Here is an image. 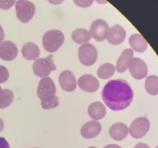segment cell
<instances>
[{
  "instance_id": "obj_1",
  "label": "cell",
  "mask_w": 158,
  "mask_h": 148,
  "mask_svg": "<svg viewBox=\"0 0 158 148\" xmlns=\"http://www.w3.org/2000/svg\"><path fill=\"white\" fill-rule=\"evenodd\" d=\"M102 100L112 110H123L132 103L134 91L126 80L121 79L110 80L102 90Z\"/></svg>"
},
{
  "instance_id": "obj_2",
  "label": "cell",
  "mask_w": 158,
  "mask_h": 148,
  "mask_svg": "<svg viewBox=\"0 0 158 148\" xmlns=\"http://www.w3.org/2000/svg\"><path fill=\"white\" fill-rule=\"evenodd\" d=\"M64 43V35L58 29L49 30L43 35V45L47 52H55Z\"/></svg>"
},
{
  "instance_id": "obj_3",
  "label": "cell",
  "mask_w": 158,
  "mask_h": 148,
  "mask_svg": "<svg viewBox=\"0 0 158 148\" xmlns=\"http://www.w3.org/2000/svg\"><path fill=\"white\" fill-rule=\"evenodd\" d=\"M56 69V66L54 64L52 55H49L46 58L37 59L32 65V70L34 74L40 78L48 77L50 72Z\"/></svg>"
},
{
  "instance_id": "obj_4",
  "label": "cell",
  "mask_w": 158,
  "mask_h": 148,
  "mask_svg": "<svg viewBox=\"0 0 158 148\" xmlns=\"http://www.w3.org/2000/svg\"><path fill=\"white\" fill-rule=\"evenodd\" d=\"M16 16L21 23H27L34 16L35 6L29 0H17L15 2Z\"/></svg>"
},
{
  "instance_id": "obj_5",
  "label": "cell",
  "mask_w": 158,
  "mask_h": 148,
  "mask_svg": "<svg viewBox=\"0 0 158 148\" xmlns=\"http://www.w3.org/2000/svg\"><path fill=\"white\" fill-rule=\"evenodd\" d=\"M98 56L97 50L91 43H84L80 46L78 50L80 62L86 66H90L96 63Z\"/></svg>"
},
{
  "instance_id": "obj_6",
  "label": "cell",
  "mask_w": 158,
  "mask_h": 148,
  "mask_svg": "<svg viewBox=\"0 0 158 148\" xmlns=\"http://www.w3.org/2000/svg\"><path fill=\"white\" fill-rule=\"evenodd\" d=\"M150 121L146 117H138L135 119L129 128V133L132 137L140 139L144 137L150 130Z\"/></svg>"
},
{
  "instance_id": "obj_7",
  "label": "cell",
  "mask_w": 158,
  "mask_h": 148,
  "mask_svg": "<svg viewBox=\"0 0 158 148\" xmlns=\"http://www.w3.org/2000/svg\"><path fill=\"white\" fill-rule=\"evenodd\" d=\"M110 27L107 23L103 19L95 20L89 28L91 37L98 42H103L106 39Z\"/></svg>"
},
{
  "instance_id": "obj_8",
  "label": "cell",
  "mask_w": 158,
  "mask_h": 148,
  "mask_svg": "<svg viewBox=\"0 0 158 148\" xmlns=\"http://www.w3.org/2000/svg\"><path fill=\"white\" fill-rule=\"evenodd\" d=\"M128 69L131 76L136 80H142L148 75V66L146 63L140 58H133Z\"/></svg>"
},
{
  "instance_id": "obj_9",
  "label": "cell",
  "mask_w": 158,
  "mask_h": 148,
  "mask_svg": "<svg viewBox=\"0 0 158 148\" xmlns=\"http://www.w3.org/2000/svg\"><path fill=\"white\" fill-rule=\"evenodd\" d=\"M56 92V87L52 79L48 76L40 80L37 89V96L40 100L55 95Z\"/></svg>"
},
{
  "instance_id": "obj_10",
  "label": "cell",
  "mask_w": 158,
  "mask_h": 148,
  "mask_svg": "<svg viewBox=\"0 0 158 148\" xmlns=\"http://www.w3.org/2000/svg\"><path fill=\"white\" fill-rule=\"evenodd\" d=\"M77 84L82 90L87 92H95L100 87L99 80L90 74H85L80 76Z\"/></svg>"
},
{
  "instance_id": "obj_11",
  "label": "cell",
  "mask_w": 158,
  "mask_h": 148,
  "mask_svg": "<svg viewBox=\"0 0 158 148\" xmlns=\"http://www.w3.org/2000/svg\"><path fill=\"white\" fill-rule=\"evenodd\" d=\"M59 83L62 89L66 92H73L77 88V82L75 76L69 70H64L60 74Z\"/></svg>"
},
{
  "instance_id": "obj_12",
  "label": "cell",
  "mask_w": 158,
  "mask_h": 148,
  "mask_svg": "<svg viewBox=\"0 0 158 148\" xmlns=\"http://www.w3.org/2000/svg\"><path fill=\"white\" fill-rule=\"evenodd\" d=\"M18 55V48L12 42L6 40L0 43V59L5 61H12Z\"/></svg>"
},
{
  "instance_id": "obj_13",
  "label": "cell",
  "mask_w": 158,
  "mask_h": 148,
  "mask_svg": "<svg viewBox=\"0 0 158 148\" xmlns=\"http://www.w3.org/2000/svg\"><path fill=\"white\" fill-rule=\"evenodd\" d=\"M126 38V31L120 25H114L108 30L106 39L112 45H120Z\"/></svg>"
},
{
  "instance_id": "obj_14",
  "label": "cell",
  "mask_w": 158,
  "mask_h": 148,
  "mask_svg": "<svg viewBox=\"0 0 158 148\" xmlns=\"http://www.w3.org/2000/svg\"><path fill=\"white\" fill-rule=\"evenodd\" d=\"M102 130L101 124L97 120H91L85 123L81 128V135L84 138L92 139L97 137Z\"/></svg>"
},
{
  "instance_id": "obj_15",
  "label": "cell",
  "mask_w": 158,
  "mask_h": 148,
  "mask_svg": "<svg viewBox=\"0 0 158 148\" xmlns=\"http://www.w3.org/2000/svg\"><path fill=\"white\" fill-rule=\"evenodd\" d=\"M133 58H134V51L131 49H125L117 60L115 67L116 70L120 73L126 72Z\"/></svg>"
},
{
  "instance_id": "obj_16",
  "label": "cell",
  "mask_w": 158,
  "mask_h": 148,
  "mask_svg": "<svg viewBox=\"0 0 158 148\" xmlns=\"http://www.w3.org/2000/svg\"><path fill=\"white\" fill-rule=\"evenodd\" d=\"M110 136L117 141H121L124 140L128 135L129 133V128L126 124L123 123H114L110 128Z\"/></svg>"
},
{
  "instance_id": "obj_17",
  "label": "cell",
  "mask_w": 158,
  "mask_h": 148,
  "mask_svg": "<svg viewBox=\"0 0 158 148\" xmlns=\"http://www.w3.org/2000/svg\"><path fill=\"white\" fill-rule=\"evenodd\" d=\"M106 113V106L101 102H94L88 107V114L94 120H102Z\"/></svg>"
},
{
  "instance_id": "obj_18",
  "label": "cell",
  "mask_w": 158,
  "mask_h": 148,
  "mask_svg": "<svg viewBox=\"0 0 158 148\" xmlns=\"http://www.w3.org/2000/svg\"><path fill=\"white\" fill-rule=\"evenodd\" d=\"M129 43L132 50L137 52H143L148 49V42L140 34H133L129 38Z\"/></svg>"
},
{
  "instance_id": "obj_19",
  "label": "cell",
  "mask_w": 158,
  "mask_h": 148,
  "mask_svg": "<svg viewBox=\"0 0 158 148\" xmlns=\"http://www.w3.org/2000/svg\"><path fill=\"white\" fill-rule=\"evenodd\" d=\"M23 56L27 60H36L40 56V48L33 43H26L22 47Z\"/></svg>"
},
{
  "instance_id": "obj_20",
  "label": "cell",
  "mask_w": 158,
  "mask_h": 148,
  "mask_svg": "<svg viewBox=\"0 0 158 148\" xmlns=\"http://www.w3.org/2000/svg\"><path fill=\"white\" fill-rule=\"evenodd\" d=\"M71 37H72L73 41H74L77 44L87 43L92 38L90 33H89V31L85 29H82V28L75 29L72 32Z\"/></svg>"
},
{
  "instance_id": "obj_21",
  "label": "cell",
  "mask_w": 158,
  "mask_h": 148,
  "mask_svg": "<svg viewBox=\"0 0 158 148\" xmlns=\"http://www.w3.org/2000/svg\"><path fill=\"white\" fill-rule=\"evenodd\" d=\"M116 68L112 63H106L101 65L97 70V76L103 80H108L114 76Z\"/></svg>"
},
{
  "instance_id": "obj_22",
  "label": "cell",
  "mask_w": 158,
  "mask_h": 148,
  "mask_svg": "<svg viewBox=\"0 0 158 148\" xmlns=\"http://www.w3.org/2000/svg\"><path fill=\"white\" fill-rule=\"evenodd\" d=\"M14 94L10 89H0V109H4L12 104Z\"/></svg>"
},
{
  "instance_id": "obj_23",
  "label": "cell",
  "mask_w": 158,
  "mask_h": 148,
  "mask_svg": "<svg viewBox=\"0 0 158 148\" xmlns=\"http://www.w3.org/2000/svg\"><path fill=\"white\" fill-rule=\"evenodd\" d=\"M145 89L147 92L153 96L158 94V76H150L145 81Z\"/></svg>"
},
{
  "instance_id": "obj_24",
  "label": "cell",
  "mask_w": 158,
  "mask_h": 148,
  "mask_svg": "<svg viewBox=\"0 0 158 148\" xmlns=\"http://www.w3.org/2000/svg\"><path fill=\"white\" fill-rule=\"evenodd\" d=\"M60 104L59 97L56 95L50 96L41 100V106L44 109H51L57 107Z\"/></svg>"
},
{
  "instance_id": "obj_25",
  "label": "cell",
  "mask_w": 158,
  "mask_h": 148,
  "mask_svg": "<svg viewBox=\"0 0 158 148\" xmlns=\"http://www.w3.org/2000/svg\"><path fill=\"white\" fill-rule=\"evenodd\" d=\"M9 77V72L7 68L0 65V83H6Z\"/></svg>"
},
{
  "instance_id": "obj_26",
  "label": "cell",
  "mask_w": 158,
  "mask_h": 148,
  "mask_svg": "<svg viewBox=\"0 0 158 148\" xmlns=\"http://www.w3.org/2000/svg\"><path fill=\"white\" fill-rule=\"evenodd\" d=\"M15 3V0H0V9L8 10Z\"/></svg>"
},
{
  "instance_id": "obj_27",
  "label": "cell",
  "mask_w": 158,
  "mask_h": 148,
  "mask_svg": "<svg viewBox=\"0 0 158 148\" xmlns=\"http://www.w3.org/2000/svg\"><path fill=\"white\" fill-rule=\"evenodd\" d=\"M73 2L79 7L87 8L93 4L94 0H73Z\"/></svg>"
},
{
  "instance_id": "obj_28",
  "label": "cell",
  "mask_w": 158,
  "mask_h": 148,
  "mask_svg": "<svg viewBox=\"0 0 158 148\" xmlns=\"http://www.w3.org/2000/svg\"><path fill=\"white\" fill-rule=\"evenodd\" d=\"M0 148H10L9 142L4 137H0Z\"/></svg>"
},
{
  "instance_id": "obj_29",
  "label": "cell",
  "mask_w": 158,
  "mask_h": 148,
  "mask_svg": "<svg viewBox=\"0 0 158 148\" xmlns=\"http://www.w3.org/2000/svg\"><path fill=\"white\" fill-rule=\"evenodd\" d=\"M134 148H151L148 145H147L146 143H139L134 146Z\"/></svg>"
},
{
  "instance_id": "obj_30",
  "label": "cell",
  "mask_w": 158,
  "mask_h": 148,
  "mask_svg": "<svg viewBox=\"0 0 158 148\" xmlns=\"http://www.w3.org/2000/svg\"><path fill=\"white\" fill-rule=\"evenodd\" d=\"M49 3L52 5H60L64 2V0H48Z\"/></svg>"
},
{
  "instance_id": "obj_31",
  "label": "cell",
  "mask_w": 158,
  "mask_h": 148,
  "mask_svg": "<svg viewBox=\"0 0 158 148\" xmlns=\"http://www.w3.org/2000/svg\"><path fill=\"white\" fill-rule=\"evenodd\" d=\"M4 37H5L4 31H3V29H2V26L0 25V43L3 41V39H4Z\"/></svg>"
},
{
  "instance_id": "obj_32",
  "label": "cell",
  "mask_w": 158,
  "mask_h": 148,
  "mask_svg": "<svg viewBox=\"0 0 158 148\" xmlns=\"http://www.w3.org/2000/svg\"><path fill=\"white\" fill-rule=\"evenodd\" d=\"M103 148H122V147L117 144H109V145H106V146H104Z\"/></svg>"
},
{
  "instance_id": "obj_33",
  "label": "cell",
  "mask_w": 158,
  "mask_h": 148,
  "mask_svg": "<svg viewBox=\"0 0 158 148\" xmlns=\"http://www.w3.org/2000/svg\"><path fill=\"white\" fill-rule=\"evenodd\" d=\"M3 129H4V122L0 118V132H2Z\"/></svg>"
},
{
  "instance_id": "obj_34",
  "label": "cell",
  "mask_w": 158,
  "mask_h": 148,
  "mask_svg": "<svg viewBox=\"0 0 158 148\" xmlns=\"http://www.w3.org/2000/svg\"><path fill=\"white\" fill-rule=\"evenodd\" d=\"M88 148H97V147H95V146H89V147Z\"/></svg>"
},
{
  "instance_id": "obj_35",
  "label": "cell",
  "mask_w": 158,
  "mask_h": 148,
  "mask_svg": "<svg viewBox=\"0 0 158 148\" xmlns=\"http://www.w3.org/2000/svg\"><path fill=\"white\" fill-rule=\"evenodd\" d=\"M156 148H158V146H156Z\"/></svg>"
},
{
  "instance_id": "obj_36",
  "label": "cell",
  "mask_w": 158,
  "mask_h": 148,
  "mask_svg": "<svg viewBox=\"0 0 158 148\" xmlns=\"http://www.w3.org/2000/svg\"><path fill=\"white\" fill-rule=\"evenodd\" d=\"M0 89H2V88H1V86H0Z\"/></svg>"
}]
</instances>
